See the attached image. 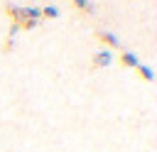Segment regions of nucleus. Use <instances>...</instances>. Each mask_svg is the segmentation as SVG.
I'll return each mask as SVG.
<instances>
[{
	"mask_svg": "<svg viewBox=\"0 0 157 152\" xmlns=\"http://www.w3.org/2000/svg\"><path fill=\"white\" fill-rule=\"evenodd\" d=\"M71 2H74L76 10H81V12H86V15H93V12H96V5H93L91 0H71Z\"/></svg>",
	"mask_w": 157,
	"mask_h": 152,
	"instance_id": "nucleus-6",
	"label": "nucleus"
},
{
	"mask_svg": "<svg viewBox=\"0 0 157 152\" xmlns=\"http://www.w3.org/2000/svg\"><path fill=\"white\" fill-rule=\"evenodd\" d=\"M39 12H42L44 20H54V17H59V7H56V5H44Z\"/></svg>",
	"mask_w": 157,
	"mask_h": 152,
	"instance_id": "nucleus-7",
	"label": "nucleus"
},
{
	"mask_svg": "<svg viewBox=\"0 0 157 152\" xmlns=\"http://www.w3.org/2000/svg\"><path fill=\"white\" fill-rule=\"evenodd\" d=\"M135 71H137V76H140L142 81H147V83H150V81H155V71H152L147 64H142V61H140V64L135 66Z\"/></svg>",
	"mask_w": 157,
	"mask_h": 152,
	"instance_id": "nucleus-5",
	"label": "nucleus"
},
{
	"mask_svg": "<svg viewBox=\"0 0 157 152\" xmlns=\"http://www.w3.org/2000/svg\"><path fill=\"white\" fill-rule=\"evenodd\" d=\"M96 39H98V42H103L108 49H118V47H120L118 34H113V32H108V29H96Z\"/></svg>",
	"mask_w": 157,
	"mask_h": 152,
	"instance_id": "nucleus-2",
	"label": "nucleus"
},
{
	"mask_svg": "<svg viewBox=\"0 0 157 152\" xmlns=\"http://www.w3.org/2000/svg\"><path fill=\"white\" fill-rule=\"evenodd\" d=\"M118 61L123 64V66H128V69H135L140 61H137V54H132V51H123L120 56H118Z\"/></svg>",
	"mask_w": 157,
	"mask_h": 152,
	"instance_id": "nucleus-4",
	"label": "nucleus"
},
{
	"mask_svg": "<svg viewBox=\"0 0 157 152\" xmlns=\"http://www.w3.org/2000/svg\"><path fill=\"white\" fill-rule=\"evenodd\" d=\"M12 47H15V37H7V39H5V44H2V51H10Z\"/></svg>",
	"mask_w": 157,
	"mask_h": 152,
	"instance_id": "nucleus-8",
	"label": "nucleus"
},
{
	"mask_svg": "<svg viewBox=\"0 0 157 152\" xmlns=\"http://www.w3.org/2000/svg\"><path fill=\"white\" fill-rule=\"evenodd\" d=\"M91 61H93L96 69H98V66H101V69H103V66H110V64H113V51H110V49H101V51L93 54Z\"/></svg>",
	"mask_w": 157,
	"mask_h": 152,
	"instance_id": "nucleus-3",
	"label": "nucleus"
},
{
	"mask_svg": "<svg viewBox=\"0 0 157 152\" xmlns=\"http://www.w3.org/2000/svg\"><path fill=\"white\" fill-rule=\"evenodd\" d=\"M5 12L12 17V22L20 29H34L42 22L39 7H17V5H5Z\"/></svg>",
	"mask_w": 157,
	"mask_h": 152,
	"instance_id": "nucleus-1",
	"label": "nucleus"
}]
</instances>
